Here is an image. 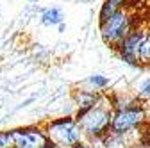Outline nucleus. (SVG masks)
<instances>
[{
	"label": "nucleus",
	"instance_id": "13",
	"mask_svg": "<svg viewBox=\"0 0 150 148\" xmlns=\"http://www.w3.org/2000/svg\"><path fill=\"white\" fill-rule=\"evenodd\" d=\"M139 95L145 97V98H150V79L143 80L141 86H139Z\"/></svg>",
	"mask_w": 150,
	"mask_h": 148
},
{
	"label": "nucleus",
	"instance_id": "2",
	"mask_svg": "<svg viewBox=\"0 0 150 148\" xmlns=\"http://www.w3.org/2000/svg\"><path fill=\"white\" fill-rule=\"evenodd\" d=\"M48 143L59 148H79L82 143V130L75 118H57L47 123Z\"/></svg>",
	"mask_w": 150,
	"mask_h": 148
},
{
	"label": "nucleus",
	"instance_id": "10",
	"mask_svg": "<svg viewBox=\"0 0 150 148\" xmlns=\"http://www.w3.org/2000/svg\"><path fill=\"white\" fill-rule=\"evenodd\" d=\"M141 64H150V29L146 32L145 43L141 47V54H139V66Z\"/></svg>",
	"mask_w": 150,
	"mask_h": 148
},
{
	"label": "nucleus",
	"instance_id": "9",
	"mask_svg": "<svg viewBox=\"0 0 150 148\" xmlns=\"http://www.w3.org/2000/svg\"><path fill=\"white\" fill-rule=\"evenodd\" d=\"M41 22H43V25H48V27L61 25V23H63V13H61V9H57V7H50V9L43 11V14H41Z\"/></svg>",
	"mask_w": 150,
	"mask_h": 148
},
{
	"label": "nucleus",
	"instance_id": "14",
	"mask_svg": "<svg viewBox=\"0 0 150 148\" xmlns=\"http://www.w3.org/2000/svg\"><path fill=\"white\" fill-rule=\"evenodd\" d=\"M45 148H59V146H54V144H52V143H48V144H47V146H45Z\"/></svg>",
	"mask_w": 150,
	"mask_h": 148
},
{
	"label": "nucleus",
	"instance_id": "11",
	"mask_svg": "<svg viewBox=\"0 0 150 148\" xmlns=\"http://www.w3.org/2000/svg\"><path fill=\"white\" fill-rule=\"evenodd\" d=\"M0 148H14L13 130H0Z\"/></svg>",
	"mask_w": 150,
	"mask_h": 148
},
{
	"label": "nucleus",
	"instance_id": "8",
	"mask_svg": "<svg viewBox=\"0 0 150 148\" xmlns=\"http://www.w3.org/2000/svg\"><path fill=\"white\" fill-rule=\"evenodd\" d=\"M100 102V97L97 93H91V91H81L77 93V107H79V114L89 111L91 107H95ZM77 114V116H79Z\"/></svg>",
	"mask_w": 150,
	"mask_h": 148
},
{
	"label": "nucleus",
	"instance_id": "6",
	"mask_svg": "<svg viewBox=\"0 0 150 148\" xmlns=\"http://www.w3.org/2000/svg\"><path fill=\"white\" fill-rule=\"evenodd\" d=\"M11 130H13L14 148H45L48 144L47 132L41 127L29 125L20 128H11Z\"/></svg>",
	"mask_w": 150,
	"mask_h": 148
},
{
	"label": "nucleus",
	"instance_id": "1",
	"mask_svg": "<svg viewBox=\"0 0 150 148\" xmlns=\"http://www.w3.org/2000/svg\"><path fill=\"white\" fill-rule=\"evenodd\" d=\"M112 113H115L112 107L100 100L95 107H91L89 111L79 114L75 120H77L84 136H88V137H104L111 130Z\"/></svg>",
	"mask_w": 150,
	"mask_h": 148
},
{
	"label": "nucleus",
	"instance_id": "15",
	"mask_svg": "<svg viewBox=\"0 0 150 148\" xmlns=\"http://www.w3.org/2000/svg\"><path fill=\"white\" fill-rule=\"evenodd\" d=\"M32 2H38V0H32Z\"/></svg>",
	"mask_w": 150,
	"mask_h": 148
},
{
	"label": "nucleus",
	"instance_id": "5",
	"mask_svg": "<svg viewBox=\"0 0 150 148\" xmlns=\"http://www.w3.org/2000/svg\"><path fill=\"white\" fill-rule=\"evenodd\" d=\"M146 32H148V30H146L145 27H136V29L122 41V45L116 48L118 54H120V57H122L127 64L139 66V54H141V47H143L145 38H146Z\"/></svg>",
	"mask_w": 150,
	"mask_h": 148
},
{
	"label": "nucleus",
	"instance_id": "12",
	"mask_svg": "<svg viewBox=\"0 0 150 148\" xmlns=\"http://www.w3.org/2000/svg\"><path fill=\"white\" fill-rule=\"evenodd\" d=\"M88 82L95 87V89H104V87L109 86V80H107L105 77H102V75H91V77L88 79Z\"/></svg>",
	"mask_w": 150,
	"mask_h": 148
},
{
	"label": "nucleus",
	"instance_id": "4",
	"mask_svg": "<svg viewBox=\"0 0 150 148\" xmlns=\"http://www.w3.org/2000/svg\"><path fill=\"white\" fill-rule=\"evenodd\" d=\"M143 123H146V113L141 105L130 109H120L112 113L111 132L115 136H125L134 128H139Z\"/></svg>",
	"mask_w": 150,
	"mask_h": 148
},
{
	"label": "nucleus",
	"instance_id": "7",
	"mask_svg": "<svg viewBox=\"0 0 150 148\" xmlns=\"http://www.w3.org/2000/svg\"><path fill=\"white\" fill-rule=\"evenodd\" d=\"M130 0H104V4L100 7V14H98V22L100 25L105 23L111 16H115L116 13H120L122 9L129 7Z\"/></svg>",
	"mask_w": 150,
	"mask_h": 148
},
{
	"label": "nucleus",
	"instance_id": "3",
	"mask_svg": "<svg viewBox=\"0 0 150 148\" xmlns=\"http://www.w3.org/2000/svg\"><path fill=\"white\" fill-rule=\"evenodd\" d=\"M134 29H136V18L129 11V7H125L115 16H111L105 23L100 25V34H102V39L111 48H118L122 41Z\"/></svg>",
	"mask_w": 150,
	"mask_h": 148
}]
</instances>
